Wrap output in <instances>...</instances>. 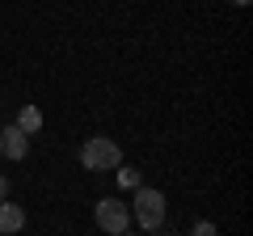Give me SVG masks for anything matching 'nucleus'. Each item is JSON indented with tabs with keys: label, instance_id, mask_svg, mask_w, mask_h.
Returning a JSON list of instances; mask_svg holds the SVG:
<instances>
[{
	"label": "nucleus",
	"instance_id": "obj_4",
	"mask_svg": "<svg viewBox=\"0 0 253 236\" xmlns=\"http://www.w3.org/2000/svg\"><path fill=\"white\" fill-rule=\"evenodd\" d=\"M26 148H30V135L17 127V122L0 131V156H9V160H26Z\"/></svg>",
	"mask_w": 253,
	"mask_h": 236
},
{
	"label": "nucleus",
	"instance_id": "obj_3",
	"mask_svg": "<svg viewBox=\"0 0 253 236\" xmlns=\"http://www.w3.org/2000/svg\"><path fill=\"white\" fill-rule=\"evenodd\" d=\"M126 224H131V211H126V202H118V198H101V202H97V228H101V232L123 236Z\"/></svg>",
	"mask_w": 253,
	"mask_h": 236
},
{
	"label": "nucleus",
	"instance_id": "obj_2",
	"mask_svg": "<svg viewBox=\"0 0 253 236\" xmlns=\"http://www.w3.org/2000/svg\"><path fill=\"white\" fill-rule=\"evenodd\" d=\"M81 164H84L89 173H106V169H118V164H123V152H118V144H114V139L93 135L89 144L81 148Z\"/></svg>",
	"mask_w": 253,
	"mask_h": 236
},
{
	"label": "nucleus",
	"instance_id": "obj_5",
	"mask_svg": "<svg viewBox=\"0 0 253 236\" xmlns=\"http://www.w3.org/2000/svg\"><path fill=\"white\" fill-rule=\"evenodd\" d=\"M21 228H26V211H21L17 202H0V232L13 236V232H21Z\"/></svg>",
	"mask_w": 253,
	"mask_h": 236
},
{
	"label": "nucleus",
	"instance_id": "obj_8",
	"mask_svg": "<svg viewBox=\"0 0 253 236\" xmlns=\"http://www.w3.org/2000/svg\"><path fill=\"white\" fill-rule=\"evenodd\" d=\"M194 236H215V224H211V219H203V224H194Z\"/></svg>",
	"mask_w": 253,
	"mask_h": 236
},
{
	"label": "nucleus",
	"instance_id": "obj_10",
	"mask_svg": "<svg viewBox=\"0 0 253 236\" xmlns=\"http://www.w3.org/2000/svg\"><path fill=\"white\" fill-rule=\"evenodd\" d=\"M232 4H236V9H245V4H249V0H232Z\"/></svg>",
	"mask_w": 253,
	"mask_h": 236
},
{
	"label": "nucleus",
	"instance_id": "obj_11",
	"mask_svg": "<svg viewBox=\"0 0 253 236\" xmlns=\"http://www.w3.org/2000/svg\"><path fill=\"white\" fill-rule=\"evenodd\" d=\"M123 236H131V232H123Z\"/></svg>",
	"mask_w": 253,
	"mask_h": 236
},
{
	"label": "nucleus",
	"instance_id": "obj_7",
	"mask_svg": "<svg viewBox=\"0 0 253 236\" xmlns=\"http://www.w3.org/2000/svg\"><path fill=\"white\" fill-rule=\"evenodd\" d=\"M118 186H123V190H139V169H118Z\"/></svg>",
	"mask_w": 253,
	"mask_h": 236
},
{
	"label": "nucleus",
	"instance_id": "obj_6",
	"mask_svg": "<svg viewBox=\"0 0 253 236\" xmlns=\"http://www.w3.org/2000/svg\"><path fill=\"white\" fill-rule=\"evenodd\" d=\"M17 127L26 131V135H34V131L42 127V110H38V106H21V114H17Z\"/></svg>",
	"mask_w": 253,
	"mask_h": 236
},
{
	"label": "nucleus",
	"instance_id": "obj_1",
	"mask_svg": "<svg viewBox=\"0 0 253 236\" xmlns=\"http://www.w3.org/2000/svg\"><path fill=\"white\" fill-rule=\"evenodd\" d=\"M131 219H135L144 232H156L165 224V194L152 190V186H139L135 198H131Z\"/></svg>",
	"mask_w": 253,
	"mask_h": 236
},
{
	"label": "nucleus",
	"instance_id": "obj_9",
	"mask_svg": "<svg viewBox=\"0 0 253 236\" xmlns=\"http://www.w3.org/2000/svg\"><path fill=\"white\" fill-rule=\"evenodd\" d=\"M4 194H9V177H0V202H4Z\"/></svg>",
	"mask_w": 253,
	"mask_h": 236
}]
</instances>
